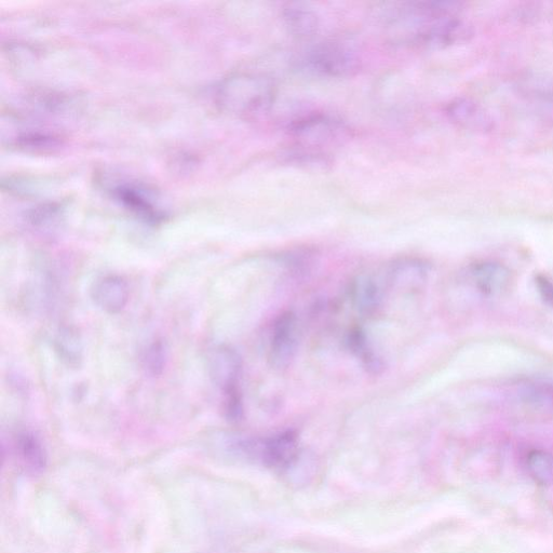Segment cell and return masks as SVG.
I'll list each match as a JSON object with an SVG mask.
<instances>
[{
	"mask_svg": "<svg viewBox=\"0 0 553 553\" xmlns=\"http://www.w3.org/2000/svg\"><path fill=\"white\" fill-rule=\"evenodd\" d=\"M268 468L287 471L300 460L299 438L293 430L282 431L263 441H255L253 455Z\"/></svg>",
	"mask_w": 553,
	"mask_h": 553,
	"instance_id": "5b68a950",
	"label": "cell"
},
{
	"mask_svg": "<svg viewBox=\"0 0 553 553\" xmlns=\"http://www.w3.org/2000/svg\"><path fill=\"white\" fill-rule=\"evenodd\" d=\"M447 114L454 124L474 131H488L493 127L489 113L475 101L456 99L447 107Z\"/></svg>",
	"mask_w": 553,
	"mask_h": 553,
	"instance_id": "9c48e42d",
	"label": "cell"
},
{
	"mask_svg": "<svg viewBox=\"0 0 553 553\" xmlns=\"http://www.w3.org/2000/svg\"><path fill=\"white\" fill-rule=\"evenodd\" d=\"M529 401L541 406L552 407L553 406V387L547 385L533 386L529 388L528 393L525 394Z\"/></svg>",
	"mask_w": 553,
	"mask_h": 553,
	"instance_id": "ffe728a7",
	"label": "cell"
},
{
	"mask_svg": "<svg viewBox=\"0 0 553 553\" xmlns=\"http://www.w3.org/2000/svg\"><path fill=\"white\" fill-rule=\"evenodd\" d=\"M535 283L543 301L550 307H553V280L544 275H538Z\"/></svg>",
	"mask_w": 553,
	"mask_h": 553,
	"instance_id": "44dd1931",
	"label": "cell"
},
{
	"mask_svg": "<svg viewBox=\"0 0 553 553\" xmlns=\"http://www.w3.org/2000/svg\"><path fill=\"white\" fill-rule=\"evenodd\" d=\"M91 298L103 312L116 315L126 308L130 299L128 282L117 275L103 276L93 282Z\"/></svg>",
	"mask_w": 553,
	"mask_h": 553,
	"instance_id": "ba28073f",
	"label": "cell"
},
{
	"mask_svg": "<svg viewBox=\"0 0 553 553\" xmlns=\"http://www.w3.org/2000/svg\"><path fill=\"white\" fill-rule=\"evenodd\" d=\"M457 2H417L394 10V30L407 43L440 49L462 44L472 36L471 26L461 19Z\"/></svg>",
	"mask_w": 553,
	"mask_h": 553,
	"instance_id": "6da1fadb",
	"label": "cell"
},
{
	"mask_svg": "<svg viewBox=\"0 0 553 553\" xmlns=\"http://www.w3.org/2000/svg\"><path fill=\"white\" fill-rule=\"evenodd\" d=\"M212 379L223 391L224 398L241 395L239 390L242 372L241 359L235 350L221 346L210 356Z\"/></svg>",
	"mask_w": 553,
	"mask_h": 553,
	"instance_id": "52a82bcc",
	"label": "cell"
},
{
	"mask_svg": "<svg viewBox=\"0 0 553 553\" xmlns=\"http://www.w3.org/2000/svg\"><path fill=\"white\" fill-rule=\"evenodd\" d=\"M471 275L479 291L487 295L501 293L510 281L508 268L496 262H482L475 265Z\"/></svg>",
	"mask_w": 553,
	"mask_h": 553,
	"instance_id": "30bf717a",
	"label": "cell"
},
{
	"mask_svg": "<svg viewBox=\"0 0 553 553\" xmlns=\"http://www.w3.org/2000/svg\"><path fill=\"white\" fill-rule=\"evenodd\" d=\"M390 282L394 287L401 289H413L421 287L427 278V266L420 260H401L390 272Z\"/></svg>",
	"mask_w": 553,
	"mask_h": 553,
	"instance_id": "8fae6325",
	"label": "cell"
},
{
	"mask_svg": "<svg viewBox=\"0 0 553 553\" xmlns=\"http://www.w3.org/2000/svg\"><path fill=\"white\" fill-rule=\"evenodd\" d=\"M309 71L326 77H348L359 71L357 53L343 44H323L310 51L306 58Z\"/></svg>",
	"mask_w": 553,
	"mask_h": 553,
	"instance_id": "277c9868",
	"label": "cell"
},
{
	"mask_svg": "<svg viewBox=\"0 0 553 553\" xmlns=\"http://www.w3.org/2000/svg\"><path fill=\"white\" fill-rule=\"evenodd\" d=\"M299 344L298 322L292 313H285L276 320L272 340L271 358L274 368L282 370L290 366Z\"/></svg>",
	"mask_w": 553,
	"mask_h": 553,
	"instance_id": "8992f818",
	"label": "cell"
},
{
	"mask_svg": "<svg viewBox=\"0 0 553 553\" xmlns=\"http://www.w3.org/2000/svg\"><path fill=\"white\" fill-rule=\"evenodd\" d=\"M353 301L363 315H372L381 305L382 295L377 283L369 277H360L354 283Z\"/></svg>",
	"mask_w": 553,
	"mask_h": 553,
	"instance_id": "9a60e30c",
	"label": "cell"
},
{
	"mask_svg": "<svg viewBox=\"0 0 553 553\" xmlns=\"http://www.w3.org/2000/svg\"><path fill=\"white\" fill-rule=\"evenodd\" d=\"M526 466L534 480L547 484L553 479V457L544 451H532L526 458Z\"/></svg>",
	"mask_w": 553,
	"mask_h": 553,
	"instance_id": "e0dca14e",
	"label": "cell"
},
{
	"mask_svg": "<svg viewBox=\"0 0 553 553\" xmlns=\"http://www.w3.org/2000/svg\"><path fill=\"white\" fill-rule=\"evenodd\" d=\"M167 353L163 343L156 342L145 350L143 366L152 375L163 373L166 366Z\"/></svg>",
	"mask_w": 553,
	"mask_h": 553,
	"instance_id": "ac0fdd59",
	"label": "cell"
},
{
	"mask_svg": "<svg viewBox=\"0 0 553 553\" xmlns=\"http://www.w3.org/2000/svg\"><path fill=\"white\" fill-rule=\"evenodd\" d=\"M115 193L124 205L136 212L139 217L147 222L157 223L163 219V214L155 208L150 197H146L141 190L131 186H119Z\"/></svg>",
	"mask_w": 553,
	"mask_h": 553,
	"instance_id": "4fadbf2b",
	"label": "cell"
},
{
	"mask_svg": "<svg viewBox=\"0 0 553 553\" xmlns=\"http://www.w3.org/2000/svg\"><path fill=\"white\" fill-rule=\"evenodd\" d=\"M347 343L350 350L360 358L369 371L376 374L383 369V361L377 357L363 332L355 330L350 333Z\"/></svg>",
	"mask_w": 553,
	"mask_h": 553,
	"instance_id": "2e32d148",
	"label": "cell"
},
{
	"mask_svg": "<svg viewBox=\"0 0 553 553\" xmlns=\"http://www.w3.org/2000/svg\"><path fill=\"white\" fill-rule=\"evenodd\" d=\"M292 136L302 150L298 154L304 160H320L318 153L321 147L339 143L346 137L344 126L326 115H310L302 117L291 126Z\"/></svg>",
	"mask_w": 553,
	"mask_h": 553,
	"instance_id": "3957f363",
	"label": "cell"
},
{
	"mask_svg": "<svg viewBox=\"0 0 553 553\" xmlns=\"http://www.w3.org/2000/svg\"><path fill=\"white\" fill-rule=\"evenodd\" d=\"M16 448L25 468L37 474L43 471L47 464V454L44 445L32 433H22L17 438Z\"/></svg>",
	"mask_w": 553,
	"mask_h": 553,
	"instance_id": "5bb4252c",
	"label": "cell"
},
{
	"mask_svg": "<svg viewBox=\"0 0 553 553\" xmlns=\"http://www.w3.org/2000/svg\"><path fill=\"white\" fill-rule=\"evenodd\" d=\"M57 344L60 356L64 360L69 361L70 364L77 363L82 358L80 357L82 347H80L78 336L72 331L66 330L62 332L58 337Z\"/></svg>",
	"mask_w": 553,
	"mask_h": 553,
	"instance_id": "d6986e66",
	"label": "cell"
},
{
	"mask_svg": "<svg viewBox=\"0 0 553 553\" xmlns=\"http://www.w3.org/2000/svg\"><path fill=\"white\" fill-rule=\"evenodd\" d=\"M225 109L240 117L255 118L272 109L276 87L271 78L259 74H241L226 80L220 89Z\"/></svg>",
	"mask_w": 553,
	"mask_h": 553,
	"instance_id": "7a4b0ae2",
	"label": "cell"
},
{
	"mask_svg": "<svg viewBox=\"0 0 553 553\" xmlns=\"http://www.w3.org/2000/svg\"><path fill=\"white\" fill-rule=\"evenodd\" d=\"M283 19L290 32L300 38L314 36L318 30L316 13L302 4H290L283 10Z\"/></svg>",
	"mask_w": 553,
	"mask_h": 553,
	"instance_id": "7c38bea8",
	"label": "cell"
}]
</instances>
